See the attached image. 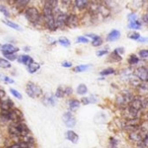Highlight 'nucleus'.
Instances as JSON below:
<instances>
[{
  "instance_id": "nucleus-50",
  "label": "nucleus",
  "mask_w": 148,
  "mask_h": 148,
  "mask_svg": "<svg viewBox=\"0 0 148 148\" xmlns=\"http://www.w3.org/2000/svg\"><path fill=\"white\" fill-rule=\"evenodd\" d=\"M114 51H115L116 52H118V53H119V55H121V54H123V53L125 52V51H124V49H123V48H117V49H115Z\"/></svg>"
},
{
  "instance_id": "nucleus-21",
  "label": "nucleus",
  "mask_w": 148,
  "mask_h": 148,
  "mask_svg": "<svg viewBox=\"0 0 148 148\" xmlns=\"http://www.w3.org/2000/svg\"><path fill=\"white\" fill-rule=\"evenodd\" d=\"M66 138L71 142H72L73 144H76L79 140V136L75 132L70 130L66 132Z\"/></svg>"
},
{
  "instance_id": "nucleus-32",
  "label": "nucleus",
  "mask_w": 148,
  "mask_h": 148,
  "mask_svg": "<svg viewBox=\"0 0 148 148\" xmlns=\"http://www.w3.org/2000/svg\"><path fill=\"white\" fill-rule=\"evenodd\" d=\"M65 95H64V88H62L61 86L58 87L57 90H56V92H55V97L58 98V99H62L64 98Z\"/></svg>"
},
{
  "instance_id": "nucleus-19",
  "label": "nucleus",
  "mask_w": 148,
  "mask_h": 148,
  "mask_svg": "<svg viewBox=\"0 0 148 148\" xmlns=\"http://www.w3.org/2000/svg\"><path fill=\"white\" fill-rule=\"evenodd\" d=\"M120 38V32L118 30H112L106 37V40L109 42L116 41Z\"/></svg>"
},
{
  "instance_id": "nucleus-39",
  "label": "nucleus",
  "mask_w": 148,
  "mask_h": 148,
  "mask_svg": "<svg viewBox=\"0 0 148 148\" xmlns=\"http://www.w3.org/2000/svg\"><path fill=\"white\" fill-rule=\"evenodd\" d=\"M59 2L61 3V5L66 8H69L71 7V5L73 4V1L72 0H59Z\"/></svg>"
},
{
  "instance_id": "nucleus-24",
  "label": "nucleus",
  "mask_w": 148,
  "mask_h": 148,
  "mask_svg": "<svg viewBox=\"0 0 148 148\" xmlns=\"http://www.w3.org/2000/svg\"><path fill=\"white\" fill-rule=\"evenodd\" d=\"M12 67V64L11 62L6 59L5 58H0V68L2 69H9Z\"/></svg>"
},
{
  "instance_id": "nucleus-15",
  "label": "nucleus",
  "mask_w": 148,
  "mask_h": 148,
  "mask_svg": "<svg viewBox=\"0 0 148 148\" xmlns=\"http://www.w3.org/2000/svg\"><path fill=\"white\" fill-rule=\"evenodd\" d=\"M86 37L88 38H91L92 40V45L94 46V47H99L100 45H103V39L101 37L96 35V34H87L86 35Z\"/></svg>"
},
{
  "instance_id": "nucleus-47",
  "label": "nucleus",
  "mask_w": 148,
  "mask_h": 148,
  "mask_svg": "<svg viewBox=\"0 0 148 148\" xmlns=\"http://www.w3.org/2000/svg\"><path fill=\"white\" fill-rule=\"evenodd\" d=\"M7 148H22V145L20 143H18V144H14V145H12Z\"/></svg>"
},
{
  "instance_id": "nucleus-30",
  "label": "nucleus",
  "mask_w": 148,
  "mask_h": 148,
  "mask_svg": "<svg viewBox=\"0 0 148 148\" xmlns=\"http://www.w3.org/2000/svg\"><path fill=\"white\" fill-rule=\"evenodd\" d=\"M115 72V70L113 68H106V69H104L102 70L99 74L101 76H108V75H112Z\"/></svg>"
},
{
  "instance_id": "nucleus-36",
  "label": "nucleus",
  "mask_w": 148,
  "mask_h": 148,
  "mask_svg": "<svg viewBox=\"0 0 148 148\" xmlns=\"http://www.w3.org/2000/svg\"><path fill=\"white\" fill-rule=\"evenodd\" d=\"M10 92H11V93H12L16 99H22V94H21L18 90H16V89H14V88H11V89H10Z\"/></svg>"
},
{
  "instance_id": "nucleus-29",
  "label": "nucleus",
  "mask_w": 148,
  "mask_h": 148,
  "mask_svg": "<svg viewBox=\"0 0 148 148\" xmlns=\"http://www.w3.org/2000/svg\"><path fill=\"white\" fill-rule=\"evenodd\" d=\"M45 1L48 3V5L51 7V9H52L53 11H55L56 9L58 8L59 0H45Z\"/></svg>"
},
{
  "instance_id": "nucleus-17",
  "label": "nucleus",
  "mask_w": 148,
  "mask_h": 148,
  "mask_svg": "<svg viewBox=\"0 0 148 148\" xmlns=\"http://www.w3.org/2000/svg\"><path fill=\"white\" fill-rule=\"evenodd\" d=\"M30 2H31V0H16L13 3V5L17 10L22 11V10H25L28 6Z\"/></svg>"
},
{
  "instance_id": "nucleus-16",
  "label": "nucleus",
  "mask_w": 148,
  "mask_h": 148,
  "mask_svg": "<svg viewBox=\"0 0 148 148\" xmlns=\"http://www.w3.org/2000/svg\"><path fill=\"white\" fill-rule=\"evenodd\" d=\"M18 62L19 64H25V66H27L28 64H30L32 61H33V58L29 56V55H26V54H22V55H19L18 56V58H17Z\"/></svg>"
},
{
  "instance_id": "nucleus-3",
  "label": "nucleus",
  "mask_w": 148,
  "mask_h": 148,
  "mask_svg": "<svg viewBox=\"0 0 148 148\" xmlns=\"http://www.w3.org/2000/svg\"><path fill=\"white\" fill-rule=\"evenodd\" d=\"M29 128L27 125L21 120V121H16L12 122V124L9 126V132L10 134L14 138H20L22 136L29 134Z\"/></svg>"
},
{
  "instance_id": "nucleus-14",
  "label": "nucleus",
  "mask_w": 148,
  "mask_h": 148,
  "mask_svg": "<svg viewBox=\"0 0 148 148\" xmlns=\"http://www.w3.org/2000/svg\"><path fill=\"white\" fill-rule=\"evenodd\" d=\"M14 108V103L11 99H5L0 100V110L1 111H8Z\"/></svg>"
},
{
  "instance_id": "nucleus-42",
  "label": "nucleus",
  "mask_w": 148,
  "mask_h": 148,
  "mask_svg": "<svg viewBox=\"0 0 148 148\" xmlns=\"http://www.w3.org/2000/svg\"><path fill=\"white\" fill-rule=\"evenodd\" d=\"M140 34L138 33V32H132L128 35V38H131V39H134V40H138L139 38H140Z\"/></svg>"
},
{
  "instance_id": "nucleus-1",
  "label": "nucleus",
  "mask_w": 148,
  "mask_h": 148,
  "mask_svg": "<svg viewBox=\"0 0 148 148\" xmlns=\"http://www.w3.org/2000/svg\"><path fill=\"white\" fill-rule=\"evenodd\" d=\"M41 14H42V21L45 28L50 32H55L57 30V26L55 24L54 11L51 9V7L48 5L46 1H45Z\"/></svg>"
},
{
  "instance_id": "nucleus-51",
  "label": "nucleus",
  "mask_w": 148,
  "mask_h": 148,
  "mask_svg": "<svg viewBox=\"0 0 148 148\" xmlns=\"http://www.w3.org/2000/svg\"><path fill=\"white\" fill-rule=\"evenodd\" d=\"M143 20H144V22H145L146 24H148V14H146V15H145L143 17Z\"/></svg>"
},
{
  "instance_id": "nucleus-52",
  "label": "nucleus",
  "mask_w": 148,
  "mask_h": 148,
  "mask_svg": "<svg viewBox=\"0 0 148 148\" xmlns=\"http://www.w3.org/2000/svg\"><path fill=\"white\" fill-rule=\"evenodd\" d=\"M138 40L140 42H145V41H148V38H141V37H140Z\"/></svg>"
},
{
  "instance_id": "nucleus-10",
  "label": "nucleus",
  "mask_w": 148,
  "mask_h": 148,
  "mask_svg": "<svg viewBox=\"0 0 148 148\" xmlns=\"http://www.w3.org/2000/svg\"><path fill=\"white\" fill-rule=\"evenodd\" d=\"M135 76L141 81L143 82H147L148 81V69L144 67V66H140L138 67L135 71H134Z\"/></svg>"
},
{
  "instance_id": "nucleus-27",
  "label": "nucleus",
  "mask_w": 148,
  "mask_h": 148,
  "mask_svg": "<svg viewBox=\"0 0 148 148\" xmlns=\"http://www.w3.org/2000/svg\"><path fill=\"white\" fill-rule=\"evenodd\" d=\"M128 27L130 29H133V30H138L140 29L141 27V24L140 22H138L137 19H134V20H131L129 25H128Z\"/></svg>"
},
{
  "instance_id": "nucleus-12",
  "label": "nucleus",
  "mask_w": 148,
  "mask_h": 148,
  "mask_svg": "<svg viewBox=\"0 0 148 148\" xmlns=\"http://www.w3.org/2000/svg\"><path fill=\"white\" fill-rule=\"evenodd\" d=\"M90 0H73V5L78 11L83 12L87 10Z\"/></svg>"
},
{
  "instance_id": "nucleus-33",
  "label": "nucleus",
  "mask_w": 148,
  "mask_h": 148,
  "mask_svg": "<svg viewBox=\"0 0 148 148\" xmlns=\"http://www.w3.org/2000/svg\"><path fill=\"white\" fill-rule=\"evenodd\" d=\"M0 79L7 84H13L15 82L12 78H10L6 75H4V74H0Z\"/></svg>"
},
{
  "instance_id": "nucleus-37",
  "label": "nucleus",
  "mask_w": 148,
  "mask_h": 148,
  "mask_svg": "<svg viewBox=\"0 0 148 148\" xmlns=\"http://www.w3.org/2000/svg\"><path fill=\"white\" fill-rule=\"evenodd\" d=\"M77 42L78 43H80V44H88L90 41H89V38L86 36H79L77 38Z\"/></svg>"
},
{
  "instance_id": "nucleus-7",
  "label": "nucleus",
  "mask_w": 148,
  "mask_h": 148,
  "mask_svg": "<svg viewBox=\"0 0 148 148\" xmlns=\"http://www.w3.org/2000/svg\"><path fill=\"white\" fill-rule=\"evenodd\" d=\"M81 23L80 18L79 16L75 13V12H70L67 14V18H66V27L71 28V29H74L77 28Z\"/></svg>"
},
{
  "instance_id": "nucleus-18",
  "label": "nucleus",
  "mask_w": 148,
  "mask_h": 148,
  "mask_svg": "<svg viewBox=\"0 0 148 148\" xmlns=\"http://www.w3.org/2000/svg\"><path fill=\"white\" fill-rule=\"evenodd\" d=\"M26 67H27V71H28V72H29V73H31V74H33V73H36V72L40 69L41 65H40V64H39V63L35 62V61L33 60V61H32L30 64H28Z\"/></svg>"
},
{
  "instance_id": "nucleus-4",
  "label": "nucleus",
  "mask_w": 148,
  "mask_h": 148,
  "mask_svg": "<svg viewBox=\"0 0 148 148\" xmlns=\"http://www.w3.org/2000/svg\"><path fill=\"white\" fill-rule=\"evenodd\" d=\"M24 15L26 20L32 25H36L41 23L42 21V14L39 10L35 6H27L24 10Z\"/></svg>"
},
{
  "instance_id": "nucleus-26",
  "label": "nucleus",
  "mask_w": 148,
  "mask_h": 148,
  "mask_svg": "<svg viewBox=\"0 0 148 148\" xmlns=\"http://www.w3.org/2000/svg\"><path fill=\"white\" fill-rule=\"evenodd\" d=\"M58 43L64 47H69L71 45V41L66 37H60L58 40Z\"/></svg>"
},
{
  "instance_id": "nucleus-48",
  "label": "nucleus",
  "mask_w": 148,
  "mask_h": 148,
  "mask_svg": "<svg viewBox=\"0 0 148 148\" xmlns=\"http://www.w3.org/2000/svg\"><path fill=\"white\" fill-rule=\"evenodd\" d=\"M5 96V92L1 87H0V100H1Z\"/></svg>"
},
{
  "instance_id": "nucleus-25",
  "label": "nucleus",
  "mask_w": 148,
  "mask_h": 148,
  "mask_svg": "<svg viewBox=\"0 0 148 148\" xmlns=\"http://www.w3.org/2000/svg\"><path fill=\"white\" fill-rule=\"evenodd\" d=\"M88 92V88L85 84H80L77 87V93L79 95H85Z\"/></svg>"
},
{
  "instance_id": "nucleus-53",
  "label": "nucleus",
  "mask_w": 148,
  "mask_h": 148,
  "mask_svg": "<svg viewBox=\"0 0 148 148\" xmlns=\"http://www.w3.org/2000/svg\"><path fill=\"white\" fill-rule=\"evenodd\" d=\"M24 49H25L24 51H30V47H25Z\"/></svg>"
},
{
  "instance_id": "nucleus-55",
  "label": "nucleus",
  "mask_w": 148,
  "mask_h": 148,
  "mask_svg": "<svg viewBox=\"0 0 148 148\" xmlns=\"http://www.w3.org/2000/svg\"><path fill=\"white\" fill-rule=\"evenodd\" d=\"M1 46H2V45H1V44H0V50H1Z\"/></svg>"
},
{
  "instance_id": "nucleus-45",
  "label": "nucleus",
  "mask_w": 148,
  "mask_h": 148,
  "mask_svg": "<svg viewBox=\"0 0 148 148\" xmlns=\"http://www.w3.org/2000/svg\"><path fill=\"white\" fill-rule=\"evenodd\" d=\"M61 65H62L63 67H65V68H71V67L72 66V63L70 62V61H66V60H65V61L62 62Z\"/></svg>"
},
{
  "instance_id": "nucleus-11",
  "label": "nucleus",
  "mask_w": 148,
  "mask_h": 148,
  "mask_svg": "<svg viewBox=\"0 0 148 148\" xmlns=\"http://www.w3.org/2000/svg\"><path fill=\"white\" fill-rule=\"evenodd\" d=\"M132 95L129 92H124L120 95H119L117 97V104L119 106H125V105H128L131 100L132 99Z\"/></svg>"
},
{
  "instance_id": "nucleus-8",
  "label": "nucleus",
  "mask_w": 148,
  "mask_h": 148,
  "mask_svg": "<svg viewBox=\"0 0 148 148\" xmlns=\"http://www.w3.org/2000/svg\"><path fill=\"white\" fill-rule=\"evenodd\" d=\"M54 18H55V24L57 29L64 30L66 28V18L67 13L63 12L61 11H58V12H54Z\"/></svg>"
},
{
  "instance_id": "nucleus-13",
  "label": "nucleus",
  "mask_w": 148,
  "mask_h": 148,
  "mask_svg": "<svg viewBox=\"0 0 148 148\" xmlns=\"http://www.w3.org/2000/svg\"><path fill=\"white\" fill-rule=\"evenodd\" d=\"M3 54H8V53H17L19 51V48L16 47L15 45L12 44H5L1 46V50Z\"/></svg>"
},
{
  "instance_id": "nucleus-9",
  "label": "nucleus",
  "mask_w": 148,
  "mask_h": 148,
  "mask_svg": "<svg viewBox=\"0 0 148 148\" xmlns=\"http://www.w3.org/2000/svg\"><path fill=\"white\" fill-rule=\"evenodd\" d=\"M63 121L66 127L72 128L76 125V119L71 112H67L63 115Z\"/></svg>"
},
{
  "instance_id": "nucleus-44",
  "label": "nucleus",
  "mask_w": 148,
  "mask_h": 148,
  "mask_svg": "<svg viewBox=\"0 0 148 148\" xmlns=\"http://www.w3.org/2000/svg\"><path fill=\"white\" fill-rule=\"evenodd\" d=\"M108 53V51L107 50H99L97 52H96V55L98 56V57H102V56H104V55H106V54H107Z\"/></svg>"
},
{
  "instance_id": "nucleus-22",
  "label": "nucleus",
  "mask_w": 148,
  "mask_h": 148,
  "mask_svg": "<svg viewBox=\"0 0 148 148\" xmlns=\"http://www.w3.org/2000/svg\"><path fill=\"white\" fill-rule=\"evenodd\" d=\"M68 106L71 111H75L80 106V101L78 99H71L68 101Z\"/></svg>"
},
{
  "instance_id": "nucleus-6",
  "label": "nucleus",
  "mask_w": 148,
  "mask_h": 148,
  "mask_svg": "<svg viewBox=\"0 0 148 148\" xmlns=\"http://www.w3.org/2000/svg\"><path fill=\"white\" fill-rule=\"evenodd\" d=\"M25 92H26V94L32 99H38L43 95L42 88L37 84L31 82V81L26 84Z\"/></svg>"
},
{
  "instance_id": "nucleus-20",
  "label": "nucleus",
  "mask_w": 148,
  "mask_h": 148,
  "mask_svg": "<svg viewBox=\"0 0 148 148\" xmlns=\"http://www.w3.org/2000/svg\"><path fill=\"white\" fill-rule=\"evenodd\" d=\"M3 23H4L5 25H7L8 27H11V28H12V29H14V30H16V31H18V32H22V30H23L22 27H21L19 25L16 24L15 22H12V21L9 20L8 18L4 19V20H3Z\"/></svg>"
},
{
  "instance_id": "nucleus-41",
  "label": "nucleus",
  "mask_w": 148,
  "mask_h": 148,
  "mask_svg": "<svg viewBox=\"0 0 148 148\" xmlns=\"http://www.w3.org/2000/svg\"><path fill=\"white\" fill-rule=\"evenodd\" d=\"M138 55L142 58H148V49H144V50L139 51Z\"/></svg>"
},
{
  "instance_id": "nucleus-54",
  "label": "nucleus",
  "mask_w": 148,
  "mask_h": 148,
  "mask_svg": "<svg viewBox=\"0 0 148 148\" xmlns=\"http://www.w3.org/2000/svg\"><path fill=\"white\" fill-rule=\"evenodd\" d=\"M7 1H8V2H10V3H12V4H13V3L16 1V0H7Z\"/></svg>"
},
{
  "instance_id": "nucleus-31",
  "label": "nucleus",
  "mask_w": 148,
  "mask_h": 148,
  "mask_svg": "<svg viewBox=\"0 0 148 148\" xmlns=\"http://www.w3.org/2000/svg\"><path fill=\"white\" fill-rule=\"evenodd\" d=\"M45 103L46 105H50V106H55L56 104V100H55V97L52 95L50 96H46L45 98Z\"/></svg>"
},
{
  "instance_id": "nucleus-40",
  "label": "nucleus",
  "mask_w": 148,
  "mask_h": 148,
  "mask_svg": "<svg viewBox=\"0 0 148 148\" xmlns=\"http://www.w3.org/2000/svg\"><path fill=\"white\" fill-rule=\"evenodd\" d=\"M110 58H112L114 61H120V60L122 59V58L120 57V55H119L118 52H116L115 51L111 54Z\"/></svg>"
},
{
  "instance_id": "nucleus-43",
  "label": "nucleus",
  "mask_w": 148,
  "mask_h": 148,
  "mask_svg": "<svg viewBox=\"0 0 148 148\" xmlns=\"http://www.w3.org/2000/svg\"><path fill=\"white\" fill-rule=\"evenodd\" d=\"M64 95L70 96V95H71V94H72L73 90H72V88H71V87L67 86V87H65V88L64 89Z\"/></svg>"
},
{
  "instance_id": "nucleus-49",
  "label": "nucleus",
  "mask_w": 148,
  "mask_h": 148,
  "mask_svg": "<svg viewBox=\"0 0 148 148\" xmlns=\"http://www.w3.org/2000/svg\"><path fill=\"white\" fill-rule=\"evenodd\" d=\"M128 18H129L130 21H131V20H134V19H137V16H136L135 14H133V13H131V14H129Z\"/></svg>"
},
{
  "instance_id": "nucleus-23",
  "label": "nucleus",
  "mask_w": 148,
  "mask_h": 148,
  "mask_svg": "<svg viewBox=\"0 0 148 148\" xmlns=\"http://www.w3.org/2000/svg\"><path fill=\"white\" fill-rule=\"evenodd\" d=\"M90 67H91L90 64H80V65H77L76 67L73 68V71L74 72H77V73L84 72V71H86Z\"/></svg>"
},
{
  "instance_id": "nucleus-2",
  "label": "nucleus",
  "mask_w": 148,
  "mask_h": 148,
  "mask_svg": "<svg viewBox=\"0 0 148 148\" xmlns=\"http://www.w3.org/2000/svg\"><path fill=\"white\" fill-rule=\"evenodd\" d=\"M144 108V100H142L140 98H132L131 102L128 104V108H127V113H128V118L130 120L135 119L139 112Z\"/></svg>"
},
{
  "instance_id": "nucleus-28",
  "label": "nucleus",
  "mask_w": 148,
  "mask_h": 148,
  "mask_svg": "<svg viewBox=\"0 0 148 148\" xmlns=\"http://www.w3.org/2000/svg\"><path fill=\"white\" fill-rule=\"evenodd\" d=\"M0 12H1L6 18H11V12L9 11V9L5 5H0Z\"/></svg>"
},
{
  "instance_id": "nucleus-35",
  "label": "nucleus",
  "mask_w": 148,
  "mask_h": 148,
  "mask_svg": "<svg viewBox=\"0 0 148 148\" xmlns=\"http://www.w3.org/2000/svg\"><path fill=\"white\" fill-rule=\"evenodd\" d=\"M3 56L8 59L9 61H15L18 58V55L16 53H8V54H3Z\"/></svg>"
},
{
  "instance_id": "nucleus-38",
  "label": "nucleus",
  "mask_w": 148,
  "mask_h": 148,
  "mask_svg": "<svg viewBox=\"0 0 148 148\" xmlns=\"http://www.w3.org/2000/svg\"><path fill=\"white\" fill-rule=\"evenodd\" d=\"M138 62V58L136 55L132 54V55L130 56V58H129V59H128V63H129L130 64H136Z\"/></svg>"
},
{
  "instance_id": "nucleus-34",
  "label": "nucleus",
  "mask_w": 148,
  "mask_h": 148,
  "mask_svg": "<svg viewBox=\"0 0 148 148\" xmlns=\"http://www.w3.org/2000/svg\"><path fill=\"white\" fill-rule=\"evenodd\" d=\"M140 147L141 148H148V132L144 136V138L140 141Z\"/></svg>"
},
{
  "instance_id": "nucleus-5",
  "label": "nucleus",
  "mask_w": 148,
  "mask_h": 148,
  "mask_svg": "<svg viewBox=\"0 0 148 148\" xmlns=\"http://www.w3.org/2000/svg\"><path fill=\"white\" fill-rule=\"evenodd\" d=\"M0 116L5 120L11 122L21 121L23 119V113L17 108H12L8 111H1Z\"/></svg>"
},
{
  "instance_id": "nucleus-46",
  "label": "nucleus",
  "mask_w": 148,
  "mask_h": 148,
  "mask_svg": "<svg viewBox=\"0 0 148 148\" xmlns=\"http://www.w3.org/2000/svg\"><path fill=\"white\" fill-rule=\"evenodd\" d=\"M81 103L84 104V105H88V104L91 103V102H90V99L87 98V97H83V98L81 99Z\"/></svg>"
}]
</instances>
